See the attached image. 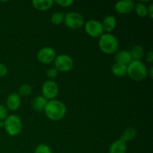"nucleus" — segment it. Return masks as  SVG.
Instances as JSON below:
<instances>
[{
  "label": "nucleus",
  "mask_w": 153,
  "mask_h": 153,
  "mask_svg": "<svg viewBox=\"0 0 153 153\" xmlns=\"http://www.w3.org/2000/svg\"><path fill=\"white\" fill-rule=\"evenodd\" d=\"M43 111L49 120L52 121H58L65 116L67 108L63 102L58 100H52L47 102Z\"/></svg>",
  "instance_id": "nucleus-1"
},
{
  "label": "nucleus",
  "mask_w": 153,
  "mask_h": 153,
  "mask_svg": "<svg viewBox=\"0 0 153 153\" xmlns=\"http://www.w3.org/2000/svg\"><path fill=\"white\" fill-rule=\"evenodd\" d=\"M100 50L107 55L115 54L119 49V41L114 34L111 33L103 34L99 40Z\"/></svg>",
  "instance_id": "nucleus-2"
},
{
  "label": "nucleus",
  "mask_w": 153,
  "mask_h": 153,
  "mask_svg": "<svg viewBox=\"0 0 153 153\" xmlns=\"http://www.w3.org/2000/svg\"><path fill=\"white\" fill-rule=\"evenodd\" d=\"M127 75L132 80L140 82L148 76V70L141 61H131L127 66Z\"/></svg>",
  "instance_id": "nucleus-3"
},
{
  "label": "nucleus",
  "mask_w": 153,
  "mask_h": 153,
  "mask_svg": "<svg viewBox=\"0 0 153 153\" xmlns=\"http://www.w3.org/2000/svg\"><path fill=\"white\" fill-rule=\"evenodd\" d=\"M4 128L6 133L10 136H16L22 129V123L21 118L16 114L7 116L4 120Z\"/></svg>",
  "instance_id": "nucleus-4"
},
{
  "label": "nucleus",
  "mask_w": 153,
  "mask_h": 153,
  "mask_svg": "<svg viewBox=\"0 0 153 153\" xmlns=\"http://www.w3.org/2000/svg\"><path fill=\"white\" fill-rule=\"evenodd\" d=\"M64 22L67 28L75 30L83 26L85 24V20L83 16L80 13L70 11L64 15Z\"/></svg>",
  "instance_id": "nucleus-5"
},
{
  "label": "nucleus",
  "mask_w": 153,
  "mask_h": 153,
  "mask_svg": "<svg viewBox=\"0 0 153 153\" xmlns=\"http://www.w3.org/2000/svg\"><path fill=\"white\" fill-rule=\"evenodd\" d=\"M53 62L55 66L54 67L58 72H64V73L71 70L74 64L73 58L67 54H60L56 55Z\"/></svg>",
  "instance_id": "nucleus-6"
},
{
  "label": "nucleus",
  "mask_w": 153,
  "mask_h": 153,
  "mask_svg": "<svg viewBox=\"0 0 153 153\" xmlns=\"http://www.w3.org/2000/svg\"><path fill=\"white\" fill-rule=\"evenodd\" d=\"M85 31L90 37L97 38L103 34V27L102 22L97 19H89L85 24Z\"/></svg>",
  "instance_id": "nucleus-7"
},
{
  "label": "nucleus",
  "mask_w": 153,
  "mask_h": 153,
  "mask_svg": "<svg viewBox=\"0 0 153 153\" xmlns=\"http://www.w3.org/2000/svg\"><path fill=\"white\" fill-rule=\"evenodd\" d=\"M58 84L52 80H47L42 85V96L49 100H55L58 94Z\"/></svg>",
  "instance_id": "nucleus-8"
},
{
  "label": "nucleus",
  "mask_w": 153,
  "mask_h": 153,
  "mask_svg": "<svg viewBox=\"0 0 153 153\" xmlns=\"http://www.w3.org/2000/svg\"><path fill=\"white\" fill-rule=\"evenodd\" d=\"M56 57V52L52 47L45 46L41 48L37 54V61L43 64H49L52 63Z\"/></svg>",
  "instance_id": "nucleus-9"
},
{
  "label": "nucleus",
  "mask_w": 153,
  "mask_h": 153,
  "mask_svg": "<svg viewBox=\"0 0 153 153\" xmlns=\"http://www.w3.org/2000/svg\"><path fill=\"white\" fill-rule=\"evenodd\" d=\"M134 5L135 3L132 0H120L117 1L114 8L120 14H128L134 10Z\"/></svg>",
  "instance_id": "nucleus-10"
},
{
  "label": "nucleus",
  "mask_w": 153,
  "mask_h": 153,
  "mask_svg": "<svg viewBox=\"0 0 153 153\" xmlns=\"http://www.w3.org/2000/svg\"><path fill=\"white\" fill-rule=\"evenodd\" d=\"M21 105V97L16 93H12L7 97L6 100V108L8 110L15 111Z\"/></svg>",
  "instance_id": "nucleus-11"
},
{
  "label": "nucleus",
  "mask_w": 153,
  "mask_h": 153,
  "mask_svg": "<svg viewBox=\"0 0 153 153\" xmlns=\"http://www.w3.org/2000/svg\"><path fill=\"white\" fill-rule=\"evenodd\" d=\"M132 61L130 52L128 50H120L115 53L114 63L128 66Z\"/></svg>",
  "instance_id": "nucleus-12"
},
{
  "label": "nucleus",
  "mask_w": 153,
  "mask_h": 153,
  "mask_svg": "<svg viewBox=\"0 0 153 153\" xmlns=\"http://www.w3.org/2000/svg\"><path fill=\"white\" fill-rule=\"evenodd\" d=\"M126 142L121 138L114 141L109 147V153H126Z\"/></svg>",
  "instance_id": "nucleus-13"
},
{
  "label": "nucleus",
  "mask_w": 153,
  "mask_h": 153,
  "mask_svg": "<svg viewBox=\"0 0 153 153\" xmlns=\"http://www.w3.org/2000/svg\"><path fill=\"white\" fill-rule=\"evenodd\" d=\"M47 102L48 100L45 99L42 95L37 96L31 102V108H33V110L37 112L43 111Z\"/></svg>",
  "instance_id": "nucleus-14"
},
{
  "label": "nucleus",
  "mask_w": 153,
  "mask_h": 153,
  "mask_svg": "<svg viewBox=\"0 0 153 153\" xmlns=\"http://www.w3.org/2000/svg\"><path fill=\"white\" fill-rule=\"evenodd\" d=\"M102 25L104 31H107L108 33H111L115 29L117 26L116 18L112 15H108L104 18L102 22Z\"/></svg>",
  "instance_id": "nucleus-15"
},
{
  "label": "nucleus",
  "mask_w": 153,
  "mask_h": 153,
  "mask_svg": "<svg viewBox=\"0 0 153 153\" xmlns=\"http://www.w3.org/2000/svg\"><path fill=\"white\" fill-rule=\"evenodd\" d=\"M53 0H34L31 1L33 7L40 11L49 10L53 5Z\"/></svg>",
  "instance_id": "nucleus-16"
},
{
  "label": "nucleus",
  "mask_w": 153,
  "mask_h": 153,
  "mask_svg": "<svg viewBox=\"0 0 153 153\" xmlns=\"http://www.w3.org/2000/svg\"><path fill=\"white\" fill-rule=\"evenodd\" d=\"M111 73L117 77H123L127 75V66L114 63L111 67Z\"/></svg>",
  "instance_id": "nucleus-17"
},
{
  "label": "nucleus",
  "mask_w": 153,
  "mask_h": 153,
  "mask_svg": "<svg viewBox=\"0 0 153 153\" xmlns=\"http://www.w3.org/2000/svg\"><path fill=\"white\" fill-rule=\"evenodd\" d=\"M136 135H137V131L134 127H127L123 132L120 138L125 142L131 141L135 138Z\"/></svg>",
  "instance_id": "nucleus-18"
},
{
  "label": "nucleus",
  "mask_w": 153,
  "mask_h": 153,
  "mask_svg": "<svg viewBox=\"0 0 153 153\" xmlns=\"http://www.w3.org/2000/svg\"><path fill=\"white\" fill-rule=\"evenodd\" d=\"M130 54H131L133 61H140L144 55V49L142 46L137 45L131 49V50L130 51Z\"/></svg>",
  "instance_id": "nucleus-19"
},
{
  "label": "nucleus",
  "mask_w": 153,
  "mask_h": 153,
  "mask_svg": "<svg viewBox=\"0 0 153 153\" xmlns=\"http://www.w3.org/2000/svg\"><path fill=\"white\" fill-rule=\"evenodd\" d=\"M134 10L136 13L140 17H145L147 16V6L142 1H139L134 5Z\"/></svg>",
  "instance_id": "nucleus-20"
},
{
  "label": "nucleus",
  "mask_w": 153,
  "mask_h": 153,
  "mask_svg": "<svg viewBox=\"0 0 153 153\" xmlns=\"http://www.w3.org/2000/svg\"><path fill=\"white\" fill-rule=\"evenodd\" d=\"M32 93V88L28 84H23L19 87L18 90V95L20 97H26L30 96Z\"/></svg>",
  "instance_id": "nucleus-21"
},
{
  "label": "nucleus",
  "mask_w": 153,
  "mask_h": 153,
  "mask_svg": "<svg viewBox=\"0 0 153 153\" xmlns=\"http://www.w3.org/2000/svg\"><path fill=\"white\" fill-rule=\"evenodd\" d=\"M64 14L61 11H56L51 16V22L55 25H59L64 22Z\"/></svg>",
  "instance_id": "nucleus-22"
},
{
  "label": "nucleus",
  "mask_w": 153,
  "mask_h": 153,
  "mask_svg": "<svg viewBox=\"0 0 153 153\" xmlns=\"http://www.w3.org/2000/svg\"><path fill=\"white\" fill-rule=\"evenodd\" d=\"M34 153H52V150L46 143H40L34 149Z\"/></svg>",
  "instance_id": "nucleus-23"
},
{
  "label": "nucleus",
  "mask_w": 153,
  "mask_h": 153,
  "mask_svg": "<svg viewBox=\"0 0 153 153\" xmlns=\"http://www.w3.org/2000/svg\"><path fill=\"white\" fill-rule=\"evenodd\" d=\"M58 74V71L55 68V67H51V68L48 69L46 71V77L48 78V80H52L57 77Z\"/></svg>",
  "instance_id": "nucleus-24"
},
{
  "label": "nucleus",
  "mask_w": 153,
  "mask_h": 153,
  "mask_svg": "<svg viewBox=\"0 0 153 153\" xmlns=\"http://www.w3.org/2000/svg\"><path fill=\"white\" fill-rule=\"evenodd\" d=\"M7 117V108L4 105L0 104V120H4Z\"/></svg>",
  "instance_id": "nucleus-25"
},
{
  "label": "nucleus",
  "mask_w": 153,
  "mask_h": 153,
  "mask_svg": "<svg viewBox=\"0 0 153 153\" xmlns=\"http://www.w3.org/2000/svg\"><path fill=\"white\" fill-rule=\"evenodd\" d=\"M55 3H57L58 5L61 6V7H67L73 4V0H56Z\"/></svg>",
  "instance_id": "nucleus-26"
},
{
  "label": "nucleus",
  "mask_w": 153,
  "mask_h": 153,
  "mask_svg": "<svg viewBox=\"0 0 153 153\" xmlns=\"http://www.w3.org/2000/svg\"><path fill=\"white\" fill-rule=\"evenodd\" d=\"M7 74V68L4 64L0 63V78L4 77Z\"/></svg>",
  "instance_id": "nucleus-27"
},
{
  "label": "nucleus",
  "mask_w": 153,
  "mask_h": 153,
  "mask_svg": "<svg viewBox=\"0 0 153 153\" xmlns=\"http://www.w3.org/2000/svg\"><path fill=\"white\" fill-rule=\"evenodd\" d=\"M146 59L147 61V62H149V64H152L153 63V52L152 51H149L147 54H146Z\"/></svg>",
  "instance_id": "nucleus-28"
},
{
  "label": "nucleus",
  "mask_w": 153,
  "mask_h": 153,
  "mask_svg": "<svg viewBox=\"0 0 153 153\" xmlns=\"http://www.w3.org/2000/svg\"><path fill=\"white\" fill-rule=\"evenodd\" d=\"M147 16H149L150 19H152V17H153V4H150L147 7Z\"/></svg>",
  "instance_id": "nucleus-29"
},
{
  "label": "nucleus",
  "mask_w": 153,
  "mask_h": 153,
  "mask_svg": "<svg viewBox=\"0 0 153 153\" xmlns=\"http://www.w3.org/2000/svg\"><path fill=\"white\" fill-rule=\"evenodd\" d=\"M152 71H153V68L152 67H150V69H149V70H148V76H149V77L152 79Z\"/></svg>",
  "instance_id": "nucleus-30"
},
{
  "label": "nucleus",
  "mask_w": 153,
  "mask_h": 153,
  "mask_svg": "<svg viewBox=\"0 0 153 153\" xmlns=\"http://www.w3.org/2000/svg\"><path fill=\"white\" fill-rule=\"evenodd\" d=\"M4 120H0V128H4Z\"/></svg>",
  "instance_id": "nucleus-31"
}]
</instances>
